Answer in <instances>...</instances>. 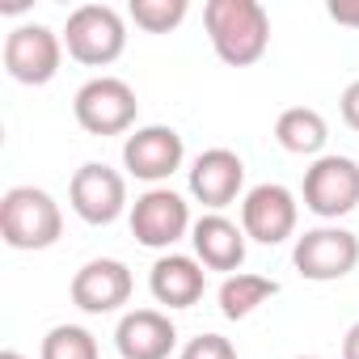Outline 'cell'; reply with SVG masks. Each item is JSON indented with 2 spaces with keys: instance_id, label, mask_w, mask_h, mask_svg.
<instances>
[{
  "instance_id": "3957f363",
  "label": "cell",
  "mask_w": 359,
  "mask_h": 359,
  "mask_svg": "<svg viewBox=\"0 0 359 359\" xmlns=\"http://www.w3.org/2000/svg\"><path fill=\"white\" fill-rule=\"evenodd\" d=\"M64 47L76 64L85 68H106L123 55L127 47V22L110 5H81L68 13L64 26Z\"/></svg>"
},
{
  "instance_id": "2e32d148",
  "label": "cell",
  "mask_w": 359,
  "mask_h": 359,
  "mask_svg": "<svg viewBox=\"0 0 359 359\" xmlns=\"http://www.w3.org/2000/svg\"><path fill=\"white\" fill-rule=\"evenodd\" d=\"M148 287L156 296V304L165 309H191L203 300V287H208V271L199 258H187V254H165L152 262V275H148Z\"/></svg>"
},
{
  "instance_id": "30bf717a",
  "label": "cell",
  "mask_w": 359,
  "mask_h": 359,
  "mask_svg": "<svg viewBox=\"0 0 359 359\" xmlns=\"http://www.w3.org/2000/svg\"><path fill=\"white\" fill-rule=\"evenodd\" d=\"M296 220H300V203L279 182H262L241 199V229L258 245H283L296 233Z\"/></svg>"
},
{
  "instance_id": "ac0fdd59",
  "label": "cell",
  "mask_w": 359,
  "mask_h": 359,
  "mask_svg": "<svg viewBox=\"0 0 359 359\" xmlns=\"http://www.w3.org/2000/svg\"><path fill=\"white\" fill-rule=\"evenodd\" d=\"M271 296H279V283L266 279V275H250V271H237L220 283V313L229 321H241L250 317L258 304H266Z\"/></svg>"
},
{
  "instance_id": "484cf974",
  "label": "cell",
  "mask_w": 359,
  "mask_h": 359,
  "mask_svg": "<svg viewBox=\"0 0 359 359\" xmlns=\"http://www.w3.org/2000/svg\"><path fill=\"white\" fill-rule=\"evenodd\" d=\"M296 359H317V355H296Z\"/></svg>"
},
{
  "instance_id": "9a60e30c",
  "label": "cell",
  "mask_w": 359,
  "mask_h": 359,
  "mask_svg": "<svg viewBox=\"0 0 359 359\" xmlns=\"http://www.w3.org/2000/svg\"><path fill=\"white\" fill-rule=\"evenodd\" d=\"M245 229L233 224L229 216L220 212H208L195 220L191 229V245H195V258L208 266V271H224V275H237L241 262H245Z\"/></svg>"
},
{
  "instance_id": "e0dca14e",
  "label": "cell",
  "mask_w": 359,
  "mask_h": 359,
  "mask_svg": "<svg viewBox=\"0 0 359 359\" xmlns=\"http://www.w3.org/2000/svg\"><path fill=\"white\" fill-rule=\"evenodd\" d=\"M275 140H279V148L292 152V156H317V152L325 148V140H330V127H325V118H321L313 106H292V110L279 114Z\"/></svg>"
},
{
  "instance_id": "6da1fadb",
  "label": "cell",
  "mask_w": 359,
  "mask_h": 359,
  "mask_svg": "<svg viewBox=\"0 0 359 359\" xmlns=\"http://www.w3.org/2000/svg\"><path fill=\"white\" fill-rule=\"evenodd\" d=\"M203 26L229 68H250L271 47V18L258 0H208Z\"/></svg>"
},
{
  "instance_id": "cb8c5ba5",
  "label": "cell",
  "mask_w": 359,
  "mask_h": 359,
  "mask_svg": "<svg viewBox=\"0 0 359 359\" xmlns=\"http://www.w3.org/2000/svg\"><path fill=\"white\" fill-rule=\"evenodd\" d=\"M342 359H359V321L346 330V338H342Z\"/></svg>"
},
{
  "instance_id": "52a82bcc",
  "label": "cell",
  "mask_w": 359,
  "mask_h": 359,
  "mask_svg": "<svg viewBox=\"0 0 359 359\" xmlns=\"http://www.w3.org/2000/svg\"><path fill=\"white\" fill-rule=\"evenodd\" d=\"M60 60H64V34H55L51 26L30 22V26L9 30V39H5V72L18 85H47V81H55Z\"/></svg>"
},
{
  "instance_id": "603a6c76",
  "label": "cell",
  "mask_w": 359,
  "mask_h": 359,
  "mask_svg": "<svg viewBox=\"0 0 359 359\" xmlns=\"http://www.w3.org/2000/svg\"><path fill=\"white\" fill-rule=\"evenodd\" d=\"M342 123L351 127V131H359V81H351L346 89H342Z\"/></svg>"
},
{
  "instance_id": "9c48e42d",
  "label": "cell",
  "mask_w": 359,
  "mask_h": 359,
  "mask_svg": "<svg viewBox=\"0 0 359 359\" xmlns=\"http://www.w3.org/2000/svg\"><path fill=\"white\" fill-rule=\"evenodd\" d=\"M68 203L85 224H114L127 212V182H123L118 169H110L102 161H89L72 173Z\"/></svg>"
},
{
  "instance_id": "44dd1931",
  "label": "cell",
  "mask_w": 359,
  "mask_h": 359,
  "mask_svg": "<svg viewBox=\"0 0 359 359\" xmlns=\"http://www.w3.org/2000/svg\"><path fill=\"white\" fill-rule=\"evenodd\" d=\"M177 359H237V346L224 338V334H199L182 346Z\"/></svg>"
},
{
  "instance_id": "d6986e66",
  "label": "cell",
  "mask_w": 359,
  "mask_h": 359,
  "mask_svg": "<svg viewBox=\"0 0 359 359\" xmlns=\"http://www.w3.org/2000/svg\"><path fill=\"white\" fill-rule=\"evenodd\" d=\"M127 13H131V22H135L140 30H148V34H169V30H177V26L187 22L191 5H187V0H131Z\"/></svg>"
},
{
  "instance_id": "4fadbf2b",
  "label": "cell",
  "mask_w": 359,
  "mask_h": 359,
  "mask_svg": "<svg viewBox=\"0 0 359 359\" xmlns=\"http://www.w3.org/2000/svg\"><path fill=\"white\" fill-rule=\"evenodd\" d=\"M245 187V161L233 152V148H208L195 156L191 165V195L208 208V212H220L229 208Z\"/></svg>"
},
{
  "instance_id": "ba28073f",
  "label": "cell",
  "mask_w": 359,
  "mask_h": 359,
  "mask_svg": "<svg viewBox=\"0 0 359 359\" xmlns=\"http://www.w3.org/2000/svg\"><path fill=\"white\" fill-rule=\"evenodd\" d=\"M191 229H195L191 224V203L177 191H169V187H152V191H144L131 203V233L148 250H169Z\"/></svg>"
},
{
  "instance_id": "277c9868",
  "label": "cell",
  "mask_w": 359,
  "mask_h": 359,
  "mask_svg": "<svg viewBox=\"0 0 359 359\" xmlns=\"http://www.w3.org/2000/svg\"><path fill=\"white\" fill-rule=\"evenodd\" d=\"M72 114L76 123L89 131V135H123L135 127V114H140V102H135V89L118 76H93L76 89L72 97Z\"/></svg>"
},
{
  "instance_id": "d4e9b609",
  "label": "cell",
  "mask_w": 359,
  "mask_h": 359,
  "mask_svg": "<svg viewBox=\"0 0 359 359\" xmlns=\"http://www.w3.org/2000/svg\"><path fill=\"white\" fill-rule=\"evenodd\" d=\"M0 359H26L22 351H0Z\"/></svg>"
},
{
  "instance_id": "5bb4252c",
  "label": "cell",
  "mask_w": 359,
  "mask_h": 359,
  "mask_svg": "<svg viewBox=\"0 0 359 359\" xmlns=\"http://www.w3.org/2000/svg\"><path fill=\"white\" fill-rule=\"evenodd\" d=\"M114 346L123 359H169L177 346V330L161 309H131L114 330Z\"/></svg>"
},
{
  "instance_id": "7402d4cb",
  "label": "cell",
  "mask_w": 359,
  "mask_h": 359,
  "mask_svg": "<svg viewBox=\"0 0 359 359\" xmlns=\"http://www.w3.org/2000/svg\"><path fill=\"white\" fill-rule=\"evenodd\" d=\"M325 13H330L338 26H351V30H359V0H330V5H325Z\"/></svg>"
},
{
  "instance_id": "7c38bea8",
  "label": "cell",
  "mask_w": 359,
  "mask_h": 359,
  "mask_svg": "<svg viewBox=\"0 0 359 359\" xmlns=\"http://www.w3.org/2000/svg\"><path fill=\"white\" fill-rule=\"evenodd\" d=\"M72 304L81 309V313H114V309H123L127 300H131V292H135V279H131V271H127V262H118V258H93V262H85L76 275H72Z\"/></svg>"
},
{
  "instance_id": "8992f818",
  "label": "cell",
  "mask_w": 359,
  "mask_h": 359,
  "mask_svg": "<svg viewBox=\"0 0 359 359\" xmlns=\"http://www.w3.org/2000/svg\"><path fill=\"white\" fill-rule=\"evenodd\" d=\"M292 262H296V271L304 279L334 283V279H342V275H351L359 266V237L351 229H338V224L309 229L304 237H296Z\"/></svg>"
},
{
  "instance_id": "8fae6325",
  "label": "cell",
  "mask_w": 359,
  "mask_h": 359,
  "mask_svg": "<svg viewBox=\"0 0 359 359\" xmlns=\"http://www.w3.org/2000/svg\"><path fill=\"white\" fill-rule=\"evenodd\" d=\"M187 161V144L182 135H177L173 127H140L127 135L123 144V165L131 177H140V182H165V177H173L177 169H182Z\"/></svg>"
},
{
  "instance_id": "5b68a950",
  "label": "cell",
  "mask_w": 359,
  "mask_h": 359,
  "mask_svg": "<svg viewBox=\"0 0 359 359\" xmlns=\"http://www.w3.org/2000/svg\"><path fill=\"white\" fill-rule=\"evenodd\" d=\"M304 208L321 220H342L359 208V165L351 156H317L304 169Z\"/></svg>"
},
{
  "instance_id": "7a4b0ae2",
  "label": "cell",
  "mask_w": 359,
  "mask_h": 359,
  "mask_svg": "<svg viewBox=\"0 0 359 359\" xmlns=\"http://www.w3.org/2000/svg\"><path fill=\"white\" fill-rule=\"evenodd\" d=\"M64 233L60 203L39 187H13L0 199V237L9 250H51Z\"/></svg>"
},
{
  "instance_id": "ffe728a7",
  "label": "cell",
  "mask_w": 359,
  "mask_h": 359,
  "mask_svg": "<svg viewBox=\"0 0 359 359\" xmlns=\"http://www.w3.org/2000/svg\"><path fill=\"white\" fill-rule=\"evenodd\" d=\"M43 359H102V351L85 325H55L43 338Z\"/></svg>"
}]
</instances>
